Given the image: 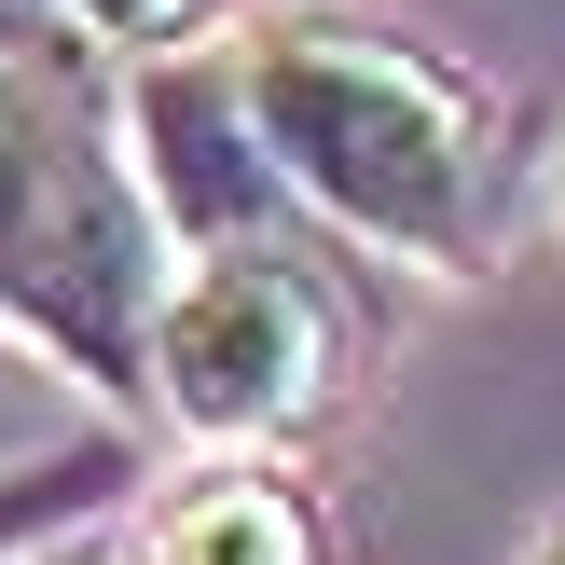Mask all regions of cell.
<instances>
[{
    "instance_id": "obj_7",
    "label": "cell",
    "mask_w": 565,
    "mask_h": 565,
    "mask_svg": "<svg viewBox=\"0 0 565 565\" xmlns=\"http://www.w3.org/2000/svg\"><path fill=\"white\" fill-rule=\"evenodd\" d=\"M55 14H70L83 42H110V55H152V42H193L221 0H55Z\"/></svg>"
},
{
    "instance_id": "obj_5",
    "label": "cell",
    "mask_w": 565,
    "mask_h": 565,
    "mask_svg": "<svg viewBox=\"0 0 565 565\" xmlns=\"http://www.w3.org/2000/svg\"><path fill=\"white\" fill-rule=\"evenodd\" d=\"M152 565H318V511L276 469H207V483L166 497Z\"/></svg>"
},
{
    "instance_id": "obj_4",
    "label": "cell",
    "mask_w": 565,
    "mask_h": 565,
    "mask_svg": "<svg viewBox=\"0 0 565 565\" xmlns=\"http://www.w3.org/2000/svg\"><path fill=\"white\" fill-rule=\"evenodd\" d=\"M125 166H138V193H152L166 248L318 235V221L290 207V180H276V152H263V125H248L221 42H152L138 55V83H125Z\"/></svg>"
},
{
    "instance_id": "obj_9",
    "label": "cell",
    "mask_w": 565,
    "mask_h": 565,
    "mask_svg": "<svg viewBox=\"0 0 565 565\" xmlns=\"http://www.w3.org/2000/svg\"><path fill=\"white\" fill-rule=\"evenodd\" d=\"M539 565H565V524H552V539H539Z\"/></svg>"
},
{
    "instance_id": "obj_3",
    "label": "cell",
    "mask_w": 565,
    "mask_h": 565,
    "mask_svg": "<svg viewBox=\"0 0 565 565\" xmlns=\"http://www.w3.org/2000/svg\"><path fill=\"white\" fill-rule=\"evenodd\" d=\"M345 290L318 276V235H235V248H180L152 290V386L207 456H263V441L318 428L345 386Z\"/></svg>"
},
{
    "instance_id": "obj_2",
    "label": "cell",
    "mask_w": 565,
    "mask_h": 565,
    "mask_svg": "<svg viewBox=\"0 0 565 565\" xmlns=\"http://www.w3.org/2000/svg\"><path fill=\"white\" fill-rule=\"evenodd\" d=\"M166 263H180V248H166L138 166L110 152V125L55 70H28V55L0 42V318H14L28 345H55L83 386L138 401Z\"/></svg>"
},
{
    "instance_id": "obj_10",
    "label": "cell",
    "mask_w": 565,
    "mask_h": 565,
    "mask_svg": "<svg viewBox=\"0 0 565 565\" xmlns=\"http://www.w3.org/2000/svg\"><path fill=\"white\" fill-rule=\"evenodd\" d=\"M552 221H565V207H552Z\"/></svg>"
},
{
    "instance_id": "obj_8",
    "label": "cell",
    "mask_w": 565,
    "mask_h": 565,
    "mask_svg": "<svg viewBox=\"0 0 565 565\" xmlns=\"http://www.w3.org/2000/svg\"><path fill=\"white\" fill-rule=\"evenodd\" d=\"M55 565H152V552H55Z\"/></svg>"
},
{
    "instance_id": "obj_1",
    "label": "cell",
    "mask_w": 565,
    "mask_h": 565,
    "mask_svg": "<svg viewBox=\"0 0 565 565\" xmlns=\"http://www.w3.org/2000/svg\"><path fill=\"white\" fill-rule=\"evenodd\" d=\"M221 55H235V97L318 235L428 276L497 263V110L469 70H441L428 42L373 14H318V0L235 28Z\"/></svg>"
},
{
    "instance_id": "obj_6",
    "label": "cell",
    "mask_w": 565,
    "mask_h": 565,
    "mask_svg": "<svg viewBox=\"0 0 565 565\" xmlns=\"http://www.w3.org/2000/svg\"><path fill=\"white\" fill-rule=\"evenodd\" d=\"M110 483H125V456H97V441H83V456H42V469H0V565L28 539H55L70 511H97Z\"/></svg>"
}]
</instances>
